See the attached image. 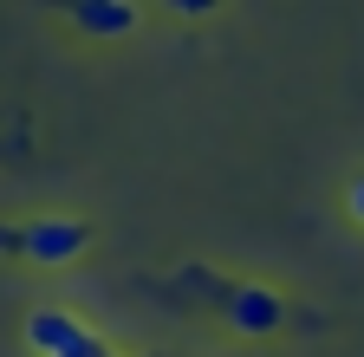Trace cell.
Returning a JSON list of instances; mask_svg holds the SVG:
<instances>
[{
  "instance_id": "6da1fadb",
  "label": "cell",
  "mask_w": 364,
  "mask_h": 357,
  "mask_svg": "<svg viewBox=\"0 0 364 357\" xmlns=\"http://www.w3.org/2000/svg\"><path fill=\"white\" fill-rule=\"evenodd\" d=\"M85 241H91L85 221H33V228H20V247H26L39 266H59V260L85 253Z\"/></svg>"
},
{
  "instance_id": "7a4b0ae2",
  "label": "cell",
  "mask_w": 364,
  "mask_h": 357,
  "mask_svg": "<svg viewBox=\"0 0 364 357\" xmlns=\"http://www.w3.org/2000/svg\"><path fill=\"white\" fill-rule=\"evenodd\" d=\"M78 319H72V312H59V305H46V312H33V319H26V344L39 351V357H65L72 344H78Z\"/></svg>"
},
{
  "instance_id": "3957f363",
  "label": "cell",
  "mask_w": 364,
  "mask_h": 357,
  "mask_svg": "<svg viewBox=\"0 0 364 357\" xmlns=\"http://www.w3.org/2000/svg\"><path fill=\"white\" fill-rule=\"evenodd\" d=\"M235 325L241 331H273V325H280V299L260 292V286H241L235 292Z\"/></svg>"
},
{
  "instance_id": "277c9868",
  "label": "cell",
  "mask_w": 364,
  "mask_h": 357,
  "mask_svg": "<svg viewBox=\"0 0 364 357\" xmlns=\"http://www.w3.org/2000/svg\"><path fill=\"white\" fill-rule=\"evenodd\" d=\"M65 357H117V351H111V344H105L98 331H78V344H72Z\"/></svg>"
},
{
  "instance_id": "5b68a950",
  "label": "cell",
  "mask_w": 364,
  "mask_h": 357,
  "mask_svg": "<svg viewBox=\"0 0 364 357\" xmlns=\"http://www.w3.org/2000/svg\"><path fill=\"white\" fill-rule=\"evenodd\" d=\"M169 7H176V13H208L215 0H169Z\"/></svg>"
},
{
  "instance_id": "8992f818",
  "label": "cell",
  "mask_w": 364,
  "mask_h": 357,
  "mask_svg": "<svg viewBox=\"0 0 364 357\" xmlns=\"http://www.w3.org/2000/svg\"><path fill=\"white\" fill-rule=\"evenodd\" d=\"M351 214L364 221V175H358V182H351Z\"/></svg>"
}]
</instances>
